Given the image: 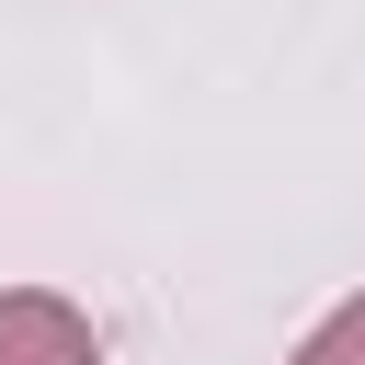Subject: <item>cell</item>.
<instances>
[{
    "label": "cell",
    "instance_id": "1",
    "mask_svg": "<svg viewBox=\"0 0 365 365\" xmlns=\"http://www.w3.org/2000/svg\"><path fill=\"white\" fill-rule=\"evenodd\" d=\"M0 365H103V331H91L68 297L11 285V297H0Z\"/></svg>",
    "mask_w": 365,
    "mask_h": 365
},
{
    "label": "cell",
    "instance_id": "2",
    "mask_svg": "<svg viewBox=\"0 0 365 365\" xmlns=\"http://www.w3.org/2000/svg\"><path fill=\"white\" fill-rule=\"evenodd\" d=\"M285 365H365V297H342V308H331V319H319Z\"/></svg>",
    "mask_w": 365,
    "mask_h": 365
}]
</instances>
